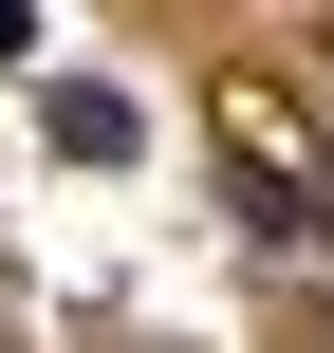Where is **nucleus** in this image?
Returning a JSON list of instances; mask_svg holds the SVG:
<instances>
[{"label":"nucleus","mask_w":334,"mask_h":353,"mask_svg":"<svg viewBox=\"0 0 334 353\" xmlns=\"http://www.w3.org/2000/svg\"><path fill=\"white\" fill-rule=\"evenodd\" d=\"M56 149H93V168H112V149H130V93H112V74H74V93H56Z\"/></svg>","instance_id":"1"}]
</instances>
